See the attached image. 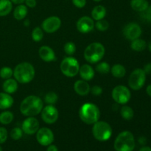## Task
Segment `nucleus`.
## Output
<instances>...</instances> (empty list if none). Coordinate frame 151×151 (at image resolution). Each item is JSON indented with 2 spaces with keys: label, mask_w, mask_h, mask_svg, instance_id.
<instances>
[{
  "label": "nucleus",
  "mask_w": 151,
  "mask_h": 151,
  "mask_svg": "<svg viewBox=\"0 0 151 151\" xmlns=\"http://www.w3.org/2000/svg\"><path fill=\"white\" fill-rule=\"evenodd\" d=\"M43 108L44 103L39 97L29 95L21 103L20 111L26 116H35L41 113Z\"/></svg>",
  "instance_id": "1"
},
{
  "label": "nucleus",
  "mask_w": 151,
  "mask_h": 151,
  "mask_svg": "<svg viewBox=\"0 0 151 151\" xmlns=\"http://www.w3.org/2000/svg\"><path fill=\"white\" fill-rule=\"evenodd\" d=\"M35 71L34 66L28 62L19 63L13 70L15 80L19 83H29L35 78Z\"/></svg>",
  "instance_id": "2"
},
{
  "label": "nucleus",
  "mask_w": 151,
  "mask_h": 151,
  "mask_svg": "<svg viewBox=\"0 0 151 151\" xmlns=\"http://www.w3.org/2000/svg\"><path fill=\"white\" fill-rule=\"evenodd\" d=\"M100 109L94 103H86L80 108V119L87 125H93L97 122L100 119Z\"/></svg>",
  "instance_id": "3"
},
{
  "label": "nucleus",
  "mask_w": 151,
  "mask_h": 151,
  "mask_svg": "<svg viewBox=\"0 0 151 151\" xmlns=\"http://www.w3.org/2000/svg\"><path fill=\"white\" fill-rule=\"evenodd\" d=\"M116 151H133L135 148V139L131 131H125L119 133L114 143Z\"/></svg>",
  "instance_id": "4"
},
{
  "label": "nucleus",
  "mask_w": 151,
  "mask_h": 151,
  "mask_svg": "<svg viewBox=\"0 0 151 151\" xmlns=\"http://www.w3.org/2000/svg\"><path fill=\"white\" fill-rule=\"evenodd\" d=\"M106 53L105 47L99 42H94L87 46L84 50V58L89 63H97L103 59Z\"/></svg>",
  "instance_id": "5"
},
{
  "label": "nucleus",
  "mask_w": 151,
  "mask_h": 151,
  "mask_svg": "<svg viewBox=\"0 0 151 151\" xmlns=\"http://www.w3.org/2000/svg\"><path fill=\"white\" fill-rule=\"evenodd\" d=\"M92 134L97 141H108L112 136V128L108 122L98 120L93 124Z\"/></svg>",
  "instance_id": "6"
},
{
  "label": "nucleus",
  "mask_w": 151,
  "mask_h": 151,
  "mask_svg": "<svg viewBox=\"0 0 151 151\" xmlns=\"http://www.w3.org/2000/svg\"><path fill=\"white\" fill-rule=\"evenodd\" d=\"M60 71L67 78H74L79 73L80 64L76 58L73 57H66L60 63Z\"/></svg>",
  "instance_id": "7"
},
{
  "label": "nucleus",
  "mask_w": 151,
  "mask_h": 151,
  "mask_svg": "<svg viewBox=\"0 0 151 151\" xmlns=\"http://www.w3.org/2000/svg\"><path fill=\"white\" fill-rule=\"evenodd\" d=\"M146 81V74L143 69H136L131 72L128 78V86L133 90H139L144 86Z\"/></svg>",
  "instance_id": "8"
},
{
  "label": "nucleus",
  "mask_w": 151,
  "mask_h": 151,
  "mask_svg": "<svg viewBox=\"0 0 151 151\" xmlns=\"http://www.w3.org/2000/svg\"><path fill=\"white\" fill-rule=\"evenodd\" d=\"M112 98L117 104L125 105L130 101L131 97L129 88L123 85H118L112 91Z\"/></svg>",
  "instance_id": "9"
},
{
  "label": "nucleus",
  "mask_w": 151,
  "mask_h": 151,
  "mask_svg": "<svg viewBox=\"0 0 151 151\" xmlns=\"http://www.w3.org/2000/svg\"><path fill=\"white\" fill-rule=\"evenodd\" d=\"M41 113L42 120L49 125L54 124L58 119V111L53 105H48L44 107Z\"/></svg>",
  "instance_id": "10"
},
{
  "label": "nucleus",
  "mask_w": 151,
  "mask_h": 151,
  "mask_svg": "<svg viewBox=\"0 0 151 151\" xmlns=\"http://www.w3.org/2000/svg\"><path fill=\"white\" fill-rule=\"evenodd\" d=\"M54 134L48 128H41L36 132L37 142L42 146H48L54 142Z\"/></svg>",
  "instance_id": "11"
},
{
  "label": "nucleus",
  "mask_w": 151,
  "mask_h": 151,
  "mask_svg": "<svg viewBox=\"0 0 151 151\" xmlns=\"http://www.w3.org/2000/svg\"><path fill=\"white\" fill-rule=\"evenodd\" d=\"M61 26V20L58 16H50L44 19L41 24V28L47 33H53L56 32Z\"/></svg>",
  "instance_id": "12"
},
{
  "label": "nucleus",
  "mask_w": 151,
  "mask_h": 151,
  "mask_svg": "<svg viewBox=\"0 0 151 151\" xmlns=\"http://www.w3.org/2000/svg\"><path fill=\"white\" fill-rule=\"evenodd\" d=\"M123 35L128 40L133 41L139 38L142 35V28L138 24L131 22L123 28Z\"/></svg>",
  "instance_id": "13"
},
{
  "label": "nucleus",
  "mask_w": 151,
  "mask_h": 151,
  "mask_svg": "<svg viewBox=\"0 0 151 151\" xmlns=\"http://www.w3.org/2000/svg\"><path fill=\"white\" fill-rule=\"evenodd\" d=\"M40 127L39 122L34 116H28L23 121L22 125V130L23 133L27 135H33L36 134Z\"/></svg>",
  "instance_id": "14"
},
{
  "label": "nucleus",
  "mask_w": 151,
  "mask_h": 151,
  "mask_svg": "<svg viewBox=\"0 0 151 151\" xmlns=\"http://www.w3.org/2000/svg\"><path fill=\"white\" fill-rule=\"evenodd\" d=\"M77 29L81 33H88L93 30L94 27V22L92 18L89 16H83L77 22Z\"/></svg>",
  "instance_id": "15"
},
{
  "label": "nucleus",
  "mask_w": 151,
  "mask_h": 151,
  "mask_svg": "<svg viewBox=\"0 0 151 151\" xmlns=\"http://www.w3.org/2000/svg\"><path fill=\"white\" fill-rule=\"evenodd\" d=\"M40 58L45 62H52L55 60V53L49 46H42L38 50Z\"/></svg>",
  "instance_id": "16"
},
{
  "label": "nucleus",
  "mask_w": 151,
  "mask_h": 151,
  "mask_svg": "<svg viewBox=\"0 0 151 151\" xmlns=\"http://www.w3.org/2000/svg\"><path fill=\"white\" fill-rule=\"evenodd\" d=\"M74 90L80 96L88 95L91 90L89 84L84 80H78L74 84Z\"/></svg>",
  "instance_id": "17"
},
{
  "label": "nucleus",
  "mask_w": 151,
  "mask_h": 151,
  "mask_svg": "<svg viewBox=\"0 0 151 151\" xmlns=\"http://www.w3.org/2000/svg\"><path fill=\"white\" fill-rule=\"evenodd\" d=\"M79 74L82 80L89 81L94 77V70L89 64H83L80 66Z\"/></svg>",
  "instance_id": "18"
},
{
  "label": "nucleus",
  "mask_w": 151,
  "mask_h": 151,
  "mask_svg": "<svg viewBox=\"0 0 151 151\" xmlns=\"http://www.w3.org/2000/svg\"><path fill=\"white\" fill-rule=\"evenodd\" d=\"M14 100L10 94L5 92H0V110L8 109L13 106Z\"/></svg>",
  "instance_id": "19"
},
{
  "label": "nucleus",
  "mask_w": 151,
  "mask_h": 151,
  "mask_svg": "<svg viewBox=\"0 0 151 151\" xmlns=\"http://www.w3.org/2000/svg\"><path fill=\"white\" fill-rule=\"evenodd\" d=\"M2 88L5 93L9 94H14L18 90V82L12 78L5 80V81L3 83Z\"/></svg>",
  "instance_id": "20"
},
{
  "label": "nucleus",
  "mask_w": 151,
  "mask_h": 151,
  "mask_svg": "<svg viewBox=\"0 0 151 151\" xmlns=\"http://www.w3.org/2000/svg\"><path fill=\"white\" fill-rule=\"evenodd\" d=\"M106 16V9L103 5H97L91 10V18L93 20L99 21L103 19Z\"/></svg>",
  "instance_id": "21"
},
{
  "label": "nucleus",
  "mask_w": 151,
  "mask_h": 151,
  "mask_svg": "<svg viewBox=\"0 0 151 151\" xmlns=\"http://www.w3.org/2000/svg\"><path fill=\"white\" fill-rule=\"evenodd\" d=\"M131 7L134 10L137 12H143L149 7V3L147 0H131Z\"/></svg>",
  "instance_id": "22"
},
{
  "label": "nucleus",
  "mask_w": 151,
  "mask_h": 151,
  "mask_svg": "<svg viewBox=\"0 0 151 151\" xmlns=\"http://www.w3.org/2000/svg\"><path fill=\"white\" fill-rule=\"evenodd\" d=\"M28 13L27 7L24 4H19L13 11V17L18 21L22 20L27 16Z\"/></svg>",
  "instance_id": "23"
},
{
  "label": "nucleus",
  "mask_w": 151,
  "mask_h": 151,
  "mask_svg": "<svg viewBox=\"0 0 151 151\" xmlns=\"http://www.w3.org/2000/svg\"><path fill=\"white\" fill-rule=\"evenodd\" d=\"M13 9V3L10 0H0V16H7Z\"/></svg>",
  "instance_id": "24"
},
{
  "label": "nucleus",
  "mask_w": 151,
  "mask_h": 151,
  "mask_svg": "<svg viewBox=\"0 0 151 151\" xmlns=\"http://www.w3.org/2000/svg\"><path fill=\"white\" fill-rule=\"evenodd\" d=\"M111 72L114 78H122L126 74V69L124 66L116 63L112 66L111 69Z\"/></svg>",
  "instance_id": "25"
},
{
  "label": "nucleus",
  "mask_w": 151,
  "mask_h": 151,
  "mask_svg": "<svg viewBox=\"0 0 151 151\" xmlns=\"http://www.w3.org/2000/svg\"><path fill=\"white\" fill-rule=\"evenodd\" d=\"M131 47L134 51L142 52L145 50V48L147 47V43L143 39L139 38L131 41Z\"/></svg>",
  "instance_id": "26"
},
{
  "label": "nucleus",
  "mask_w": 151,
  "mask_h": 151,
  "mask_svg": "<svg viewBox=\"0 0 151 151\" xmlns=\"http://www.w3.org/2000/svg\"><path fill=\"white\" fill-rule=\"evenodd\" d=\"M120 115L125 120H131L134 116V110L128 106H123L120 109Z\"/></svg>",
  "instance_id": "27"
},
{
  "label": "nucleus",
  "mask_w": 151,
  "mask_h": 151,
  "mask_svg": "<svg viewBox=\"0 0 151 151\" xmlns=\"http://www.w3.org/2000/svg\"><path fill=\"white\" fill-rule=\"evenodd\" d=\"M13 114L9 111H4L0 114V123L2 125H9L13 120Z\"/></svg>",
  "instance_id": "28"
},
{
  "label": "nucleus",
  "mask_w": 151,
  "mask_h": 151,
  "mask_svg": "<svg viewBox=\"0 0 151 151\" xmlns=\"http://www.w3.org/2000/svg\"><path fill=\"white\" fill-rule=\"evenodd\" d=\"M96 71L101 75H106L111 71L110 65L107 62H99L96 66Z\"/></svg>",
  "instance_id": "29"
},
{
  "label": "nucleus",
  "mask_w": 151,
  "mask_h": 151,
  "mask_svg": "<svg viewBox=\"0 0 151 151\" xmlns=\"http://www.w3.org/2000/svg\"><path fill=\"white\" fill-rule=\"evenodd\" d=\"M32 40L35 42H39L44 38V32H43L42 28L39 27H36L34 28L32 31V34H31Z\"/></svg>",
  "instance_id": "30"
},
{
  "label": "nucleus",
  "mask_w": 151,
  "mask_h": 151,
  "mask_svg": "<svg viewBox=\"0 0 151 151\" xmlns=\"http://www.w3.org/2000/svg\"><path fill=\"white\" fill-rule=\"evenodd\" d=\"M58 100V97L54 91H50L44 96V101L48 105H55Z\"/></svg>",
  "instance_id": "31"
},
{
  "label": "nucleus",
  "mask_w": 151,
  "mask_h": 151,
  "mask_svg": "<svg viewBox=\"0 0 151 151\" xmlns=\"http://www.w3.org/2000/svg\"><path fill=\"white\" fill-rule=\"evenodd\" d=\"M13 75V70L8 66H4L0 69V78L4 80L11 78Z\"/></svg>",
  "instance_id": "32"
},
{
  "label": "nucleus",
  "mask_w": 151,
  "mask_h": 151,
  "mask_svg": "<svg viewBox=\"0 0 151 151\" xmlns=\"http://www.w3.org/2000/svg\"><path fill=\"white\" fill-rule=\"evenodd\" d=\"M95 27L97 28V30L101 31V32H104L106 31L109 27V23L108 21L105 20V19H101V20L97 21L96 24H94Z\"/></svg>",
  "instance_id": "33"
},
{
  "label": "nucleus",
  "mask_w": 151,
  "mask_h": 151,
  "mask_svg": "<svg viewBox=\"0 0 151 151\" xmlns=\"http://www.w3.org/2000/svg\"><path fill=\"white\" fill-rule=\"evenodd\" d=\"M63 50H64L65 53L68 55H72L75 54V51H76V46L73 42H67L65 44L64 47H63Z\"/></svg>",
  "instance_id": "34"
},
{
  "label": "nucleus",
  "mask_w": 151,
  "mask_h": 151,
  "mask_svg": "<svg viewBox=\"0 0 151 151\" xmlns=\"http://www.w3.org/2000/svg\"><path fill=\"white\" fill-rule=\"evenodd\" d=\"M10 135L13 140L16 141V140H19L22 138V135H23V131H22V128H14L11 130Z\"/></svg>",
  "instance_id": "35"
},
{
  "label": "nucleus",
  "mask_w": 151,
  "mask_h": 151,
  "mask_svg": "<svg viewBox=\"0 0 151 151\" xmlns=\"http://www.w3.org/2000/svg\"><path fill=\"white\" fill-rule=\"evenodd\" d=\"M8 134L6 128L4 127H0V145L5 142L7 139Z\"/></svg>",
  "instance_id": "36"
},
{
  "label": "nucleus",
  "mask_w": 151,
  "mask_h": 151,
  "mask_svg": "<svg viewBox=\"0 0 151 151\" xmlns=\"http://www.w3.org/2000/svg\"><path fill=\"white\" fill-rule=\"evenodd\" d=\"M90 91H91V93L93 95L100 96V94H102V93H103V88H102V87L100 86L96 85L94 86L91 88Z\"/></svg>",
  "instance_id": "37"
},
{
  "label": "nucleus",
  "mask_w": 151,
  "mask_h": 151,
  "mask_svg": "<svg viewBox=\"0 0 151 151\" xmlns=\"http://www.w3.org/2000/svg\"><path fill=\"white\" fill-rule=\"evenodd\" d=\"M140 16H141V19H142L144 22H151V13L150 12L147 11V10H145V11L143 12H141Z\"/></svg>",
  "instance_id": "38"
},
{
  "label": "nucleus",
  "mask_w": 151,
  "mask_h": 151,
  "mask_svg": "<svg viewBox=\"0 0 151 151\" xmlns=\"http://www.w3.org/2000/svg\"><path fill=\"white\" fill-rule=\"evenodd\" d=\"M72 3L78 8H83L86 4V0H72Z\"/></svg>",
  "instance_id": "39"
},
{
  "label": "nucleus",
  "mask_w": 151,
  "mask_h": 151,
  "mask_svg": "<svg viewBox=\"0 0 151 151\" xmlns=\"http://www.w3.org/2000/svg\"><path fill=\"white\" fill-rule=\"evenodd\" d=\"M24 2L25 5L28 7H30V8H33L37 4L36 0H25Z\"/></svg>",
  "instance_id": "40"
},
{
  "label": "nucleus",
  "mask_w": 151,
  "mask_h": 151,
  "mask_svg": "<svg viewBox=\"0 0 151 151\" xmlns=\"http://www.w3.org/2000/svg\"><path fill=\"white\" fill-rule=\"evenodd\" d=\"M144 72H145L146 75H151V63H148L144 66V69H143Z\"/></svg>",
  "instance_id": "41"
},
{
  "label": "nucleus",
  "mask_w": 151,
  "mask_h": 151,
  "mask_svg": "<svg viewBox=\"0 0 151 151\" xmlns=\"http://www.w3.org/2000/svg\"><path fill=\"white\" fill-rule=\"evenodd\" d=\"M47 151H58V148L56 145L51 144L50 145H48Z\"/></svg>",
  "instance_id": "42"
},
{
  "label": "nucleus",
  "mask_w": 151,
  "mask_h": 151,
  "mask_svg": "<svg viewBox=\"0 0 151 151\" xmlns=\"http://www.w3.org/2000/svg\"><path fill=\"white\" fill-rule=\"evenodd\" d=\"M139 143L142 145H145L147 144V139L145 137H140L138 139Z\"/></svg>",
  "instance_id": "43"
},
{
  "label": "nucleus",
  "mask_w": 151,
  "mask_h": 151,
  "mask_svg": "<svg viewBox=\"0 0 151 151\" xmlns=\"http://www.w3.org/2000/svg\"><path fill=\"white\" fill-rule=\"evenodd\" d=\"M12 3H14V4H23L25 0H10Z\"/></svg>",
  "instance_id": "44"
},
{
  "label": "nucleus",
  "mask_w": 151,
  "mask_h": 151,
  "mask_svg": "<svg viewBox=\"0 0 151 151\" xmlns=\"http://www.w3.org/2000/svg\"><path fill=\"white\" fill-rule=\"evenodd\" d=\"M146 92H147V94L151 97V84L150 85L147 86V88H146Z\"/></svg>",
  "instance_id": "45"
},
{
  "label": "nucleus",
  "mask_w": 151,
  "mask_h": 151,
  "mask_svg": "<svg viewBox=\"0 0 151 151\" xmlns=\"http://www.w3.org/2000/svg\"><path fill=\"white\" fill-rule=\"evenodd\" d=\"M139 151H151V147H142Z\"/></svg>",
  "instance_id": "46"
},
{
  "label": "nucleus",
  "mask_w": 151,
  "mask_h": 151,
  "mask_svg": "<svg viewBox=\"0 0 151 151\" xmlns=\"http://www.w3.org/2000/svg\"><path fill=\"white\" fill-rule=\"evenodd\" d=\"M29 24V19H27V20L24 22V25H25V26H28Z\"/></svg>",
  "instance_id": "47"
},
{
  "label": "nucleus",
  "mask_w": 151,
  "mask_h": 151,
  "mask_svg": "<svg viewBox=\"0 0 151 151\" xmlns=\"http://www.w3.org/2000/svg\"><path fill=\"white\" fill-rule=\"evenodd\" d=\"M148 48H149V50L151 52V41L149 43V44H148Z\"/></svg>",
  "instance_id": "48"
},
{
  "label": "nucleus",
  "mask_w": 151,
  "mask_h": 151,
  "mask_svg": "<svg viewBox=\"0 0 151 151\" xmlns=\"http://www.w3.org/2000/svg\"><path fill=\"white\" fill-rule=\"evenodd\" d=\"M93 1H97V2H98V1H102V0H93Z\"/></svg>",
  "instance_id": "49"
},
{
  "label": "nucleus",
  "mask_w": 151,
  "mask_h": 151,
  "mask_svg": "<svg viewBox=\"0 0 151 151\" xmlns=\"http://www.w3.org/2000/svg\"><path fill=\"white\" fill-rule=\"evenodd\" d=\"M0 151H2V147H1V145H0Z\"/></svg>",
  "instance_id": "50"
}]
</instances>
